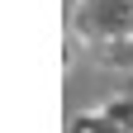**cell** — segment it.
<instances>
[{
  "label": "cell",
  "mask_w": 133,
  "mask_h": 133,
  "mask_svg": "<svg viewBox=\"0 0 133 133\" xmlns=\"http://www.w3.org/2000/svg\"><path fill=\"white\" fill-rule=\"evenodd\" d=\"M71 24L81 29L86 43H128L133 38V0H76Z\"/></svg>",
  "instance_id": "obj_1"
}]
</instances>
